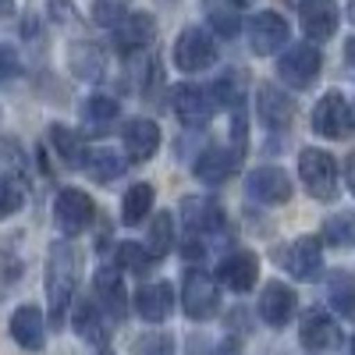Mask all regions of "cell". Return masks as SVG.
Returning a JSON list of instances; mask_svg holds the SVG:
<instances>
[{
	"mask_svg": "<svg viewBox=\"0 0 355 355\" xmlns=\"http://www.w3.org/2000/svg\"><path fill=\"white\" fill-rule=\"evenodd\" d=\"M8 15H15V0H0V21H4Z\"/></svg>",
	"mask_w": 355,
	"mask_h": 355,
	"instance_id": "bcb514c9",
	"label": "cell"
},
{
	"mask_svg": "<svg viewBox=\"0 0 355 355\" xmlns=\"http://www.w3.org/2000/svg\"><path fill=\"white\" fill-rule=\"evenodd\" d=\"M245 192L263 202V206H277V202H288L291 199V178L274 167V164H263V167H252L249 178H245Z\"/></svg>",
	"mask_w": 355,
	"mask_h": 355,
	"instance_id": "7c38bea8",
	"label": "cell"
},
{
	"mask_svg": "<svg viewBox=\"0 0 355 355\" xmlns=\"http://www.w3.org/2000/svg\"><path fill=\"white\" fill-rule=\"evenodd\" d=\"M0 178L28 185V153L21 150L18 139H0Z\"/></svg>",
	"mask_w": 355,
	"mask_h": 355,
	"instance_id": "f1b7e54d",
	"label": "cell"
},
{
	"mask_svg": "<svg viewBox=\"0 0 355 355\" xmlns=\"http://www.w3.org/2000/svg\"><path fill=\"white\" fill-rule=\"evenodd\" d=\"M242 85H245L242 71L231 68V75H224V78H217V82L210 85V96H214V103H220V107H234V110H239V107H242Z\"/></svg>",
	"mask_w": 355,
	"mask_h": 355,
	"instance_id": "d6a6232c",
	"label": "cell"
},
{
	"mask_svg": "<svg viewBox=\"0 0 355 355\" xmlns=\"http://www.w3.org/2000/svg\"><path fill=\"white\" fill-rule=\"evenodd\" d=\"M46 316H43V309L40 306H18L15 313H11V323H8V331H11V338H15V345L18 348H25V352H43L46 348Z\"/></svg>",
	"mask_w": 355,
	"mask_h": 355,
	"instance_id": "4fadbf2b",
	"label": "cell"
},
{
	"mask_svg": "<svg viewBox=\"0 0 355 355\" xmlns=\"http://www.w3.org/2000/svg\"><path fill=\"white\" fill-rule=\"evenodd\" d=\"M256 110H259L263 128H270V132H288V125L295 121V103L281 93L277 85H259Z\"/></svg>",
	"mask_w": 355,
	"mask_h": 355,
	"instance_id": "603a6c76",
	"label": "cell"
},
{
	"mask_svg": "<svg viewBox=\"0 0 355 355\" xmlns=\"http://www.w3.org/2000/svg\"><path fill=\"white\" fill-rule=\"evenodd\" d=\"M323 68V53L313 43H291L288 50H281L277 57V75L281 82H288L291 89H309L316 82Z\"/></svg>",
	"mask_w": 355,
	"mask_h": 355,
	"instance_id": "5b68a950",
	"label": "cell"
},
{
	"mask_svg": "<svg viewBox=\"0 0 355 355\" xmlns=\"http://www.w3.org/2000/svg\"><path fill=\"white\" fill-rule=\"evenodd\" d=\"M153 256L146 252L142 242H121L117 245V270H128V274H146L150 270Z\"/></svg>",
	"mask_w": 355,
	"mask_h": 355,
	"instance_id": "e575fe53",
	"label": "cell"
},
{
	"mask_svg": "<svg viewBox=\"0 0 355 355\" xmlns=\"http://www.w3.org/2000/svg\"><path fill=\"white\" fill-rule=\"evenodd\" d=\"M345 178H348V189L355 196V153H348V160H345Z\"/></svg>",
	"mask_w": 355,
	"mask_h": 355,
	"instance_id": "ee69618b",
	"label": "cell"
},
{
	"mask_svg": "<svg viewBox=\"0 0 355 355\" xmlns=\"http://www.w3.org/2000/svg\"><path fill=\"white\" fill-rule=\"evenodd\" d=\"M182 224L196 234V239H214L217 231H224V210L217 199L206 196H185L182 199Z\"/></svg>",
	"mask_w": 355,
	"mask_h": 355,
	"instance_id": "8fae6325",
	"label": "cell"
},
{
	"mask_svg": "<svg viewBox=\"0 0 355 355\" xmlns=\"http://www.w3.org/2000/svg\"><path fill=\"white\" fill-rule=\"evenodd\" d=\"M327 299H331V306H334L345 320H352V323H355V274H348V270L331 274Z\"/></svg>",
	"mask_w": 355,
	"mask_h": 355,
	"instance_id": "1f68e13d",
	"label": "cell"
},
{
	"mask_svg": "<svg viewBox=\"0 0 355 355\" xmlns=\"http://www.w3.org/2000/svg\"><path fill=\"white\" fill-rule=\"evenodd\" d=\"M245 36H249L252 53L270 57V53H277V50L288 43L291 28H288L284 15H277V11H256V15L249 18V25H245Z\"/></svg>",
	"mask_w": 355,
	"mask_h": 355,
	"instance_id": "9c48e42d",
	"label": "cell"
},
{
	"mask_svg": "<svg viewBox=\"0 0 355 355\" xmlns=\"http://www.w3.org/2000/svg\"><path fill=\"white\" fill-rule=\"evenodd\" d=\"M40 33H43V25H40V15L28 8L25 15H21V40L25 43H36L40 40Z\"/></svg>",
	"mask_w": 355,
	"mask_h": 355,
	"instance_id": "7bdbcfd3",
	"label": "cell"
},
{
	"mask_svg": "<svg viewBox=\"0 0 355 355\" xmlns=\"http://www.w3.org/2000/svg\"><path fill=\"white\" fill-rule=\"evenodd\" d=\"M107 313L100 309V302L93 299V295H82V299L71 306V327H75V334L82 338V341H89V345H107V338H110V327H107Z\"/></svg>",
	"mask_w": 355,
	"mask_h": 355,
	"instance_id": "e0dca14e",
	"label": "cell"
},
{
	"mask_svg": "<svg viewBox=\"0 0 355 355\" xmlns=\"http://www.w3.org/2000/svg\"><path fill=\"white\" fill-rule=\"evenodd\" d=\"M171 57H174L178 71H206L210 64H217V43H214V36L206 33V28L192 25V28H185V33L174 40Z\"/></svg>",
	"mask_w": 355,
	"mask_h": 355,
	"instance_id": "8992f818",
	"label": "cell"
},
{
	"mask_svg": "<svg viewBox=\"0 0 355 355\" xmlns=\"http://www.w3.org/2000/svg\"><path fill=\"white\" fill-rule=\"evenodd\" d=\"M299 178L309 189L313 199L320 202H334L341 185H338V160L327 150H316V146H306L299 153Z\"/></svg>",
	"mask_w": 355,
	"mask_h": 355,
	"instance_id": "7a4b0ae2",
	"label": "cell"
},
{
	"mask_svg": "<svg viewBox=\"0 0 355 355\" xmlns=\"http://www.w3.org/2000/svg\"><path fill=\"white\" fill-rule=\"evenodd\" d=\"M153 199H157V192H153L150 182H135V185L125 192V199H121V220H125L128 227L142 224L146 217H150V210H153Z\"/></svg>",
	"mask_w": 355,
	"mask_h": 355,
	"instance_id": "83f0119b",
	"label": "cell"
},
{
	"mask_svg": "<svg viewBox=\"0 0 355 355\" xmlns=\"http://www.w3.org/2000/svg\"><path fill=\"white\" fill-rule=\"evenodd\" d=\"M323 239L331 245H352L355 249V214H334L323 224Z\"/></svg>",
	"mask_w": 355,
	"mask_h": 355,
	"instance_id": "d590c367",
	"label": "cell"
},
{
	"mask_svg": "<svg viewBox=\"0 0 355 355\" xmlns=\"http://www.w3.org/2000/svg\"><path fill=\"white\" fill-rule=\"evenodd\" d=\"M345 61L355 64V40H348V46H345Z\"/></svg>",
	"mask_w": 355,
	"mask_h": 355,
	"instance_id": "7dc6e473",
	"label": "cell"
},
{
	"mask_svg": "<svg viewBox=\"0 0 355 355\" xmlns=\"http://www.w3.org/2000/svg\"><path fill=\"white\" fill-rule=\"evenodd\" d=\"M121 142H125L128 160L142 164V160H153L157 157L164 135H160V125L150 121V117H132V121L125 125V132H121Z\"/></svg>",
	"mask_w": 355,
	"mask_h": 355,
	"instance_id": "ffe728a7",
	"label": "cell"
},
{
	"mask_svg": "<svg viewBox=\"0 0 355 355\" xmlns=\"http://www.w3.org/2000/svg\"><path fill=\"white\" fill-rule=\"evenodd\" d=\"M132 355H174V341L160 331H146L132 341Z\"/></svg>",
	"mask_w": 355,
	"mask_h": 355,
	"instance_id": "f35d334b",
	"label": "cell"
},
{
	"mask_svg": "<svg viewBox=\"0 0 355 355\" xmlns=\"http://www.w3.org/2000/svg\"><path fill=\"white\" fill-rule=\"evenodd\" d=\"M242 8H227V4H217L210 8V28L217 36L231 40V36H239V28H242V18H239Z\"/></svg>",
	"mask_w": 355,
	"mask_h": 355,
	"instance_id": "8d00e7d4",
	"label": "cell"
},
{
	"mask_svg": "<svg viewBox=\"0 0 355 355\" xmlns=\"http://www.w3.org/2000/svg\"><path fill=\"white\" fill-rule=\"evenodd\" d=\"M242 157L234 150H220V146H210V150H202L192 164V174L199 178L202 185H224L227 178L239 171Z\"/></svg>",
	"mask_w": 355,
	"mask_h": 355,
	"instance_id": "7402d4cb",
	"label": "cell"
},
{
	"mask_svg": "<svg viewBox=\"0 0 355 355\" xmlns=\"http://www.w3.org/2000/svg\"><path fill=\"white\" fill-rule=\"evenodd\" d=\"M142 245H146V252L153 256V263L167 259L171 249H174V217H171V214H157V217L150 220V234H146Z\"/></svg>",
	"mask_w": 355,
	"mask_h": 355,
	"instance_id": "4dcf8cb0",
	"label": "cell"
},
{
	"mask_svg": "<svg viewBox=\"0 0 355 355\" xmlns=\"http://www.w3.org/2000/svg\"><path fill=\"white\" fill-rule=\"evenodd\" d=\"M93 299L100 302V309L107 313V320H125L128 313V291H125V281H121V270L114 266H100L93 274Z\"/></svg>",
	"mask_w": 355,
	"mask_h": 355,
	"instance_id": "5bb4252c",
	"label": "cell"
},
{
	"mask_svg": "<svg viewBox=\"0 0 355 355\" xmlns=\"http://www.w3.org/2000/svg\"><path fill=\"white\" fill-rule=\"evenodd\" d=\"M338 21H341V11L334 0H302L299 4V25L306 40L313 43H323L338 33Z\"/></svg>",
	"mask_w": 355,
	"mask_h": 355,
	"instance_id": "9a60e30c",
	"label": "cell"
},
{
	"mask_svg": "<svg viewBox=\"0 0 355 355\" xmlns=\"http://www.w3.org/2000/svg\"><path fill=\"white\" fill-rule=\"evenodd\" d=\"M313 132L323 135V139H348L355 132L352 107H348V100L338 93V89L323 93L320 103L313 107Z\"/></svg>",
	"mask_w": 355,
	"mask_h": 355,
	"instance_id": "52a82bcc",
	"label": "cell"
},
{
	"mask_svg": "<svg viewBox=\"0 0 355 355\" xmlns=\"http://www.w3.org/2000/svg\"><path fill=\"white\" fill-rule=\"evenodd\" d=\"M299 338L309 352H334L341 345V327L334 323L331 313L323 309H309L302 316V327H299Z\"/></svg>",
	"mask_w": 355,
	"mask_h": 355,
	"instance_id": "44dd1931",
	"label": "cell"
},
{
	"mask_svg": "<svg viewBox=\"0 0 355 355\" xmlns=\"http://www.w3.org/2000/svg\"><path fill=\"white\" fill-rule=\"evenodd\" d=\"M345 8H348V18L355 21V0H345Z\"/></svg>",
	"mask_w": 355,
	"mask_h": 355,
	"instance_id": "c3c4849f",
	"label": "cell"
},
{
	"mask_svg": "<svg viewBox=\"0 0 355 355\" xmlns=\"http://www.w3.org/2000/svg\"><path fill=\"white\" fill-rule=\"evenodd\" d=\"M25 196H28V185H18V182H4L0 178V220L15 217L21 206H25Z\"/></svg>",
	"mask_w": 355,
	"mask_h": 355,
	"instance_id": "74e56055",
	"label": "cell"
},
{
	"mask_svg": "<svg viewBox=\"0 0 355 355\" xmlns=\"http://www.w3.org/2000/svg\"><path fill=\"white\" fill-rule=\"evenodd\" d=\"M171 107H174L178 121L185 128H202L214 117L217 103L210 96V89H202L196 82H182V85H174V93H171Z\"/></svg>",
	"mask_w": 355,
	"mask_h": 355,
	"instance_id": "ba28073f",
	"label": "cell"
},
{
	"mask_svg": "<svg viewBox=\"0 0 355 355\" xmlns=\"http://www.w3.org/2000/svg\"><path fill=\"white\" fill-rule=\"evenodd\" d=\"M214 355H242V352L234 348L231 341H224V345H217V348H214Z\"/></svg>",
	"mask_w": 355,
	"mask_h": 355,
	"instance_id": "f6af8a7d",
	"label": "cell"
},
{
	"mask_svg": "<svg viewBox=\"0 0 355 355\" xmlns=\"http://www.w3.org/2000/svg\"><path fill=\"white\" fill-rule=\"evenodd\" d=\"M281 263H284V270L295 281H320V274H323V245H320V239H316V234H302V239H295L281 252Z\"/></svg>",
	"mask_w": 355,
	"mask_h": 355,
	"instance_id": "30bf717a",
	"label": "cell"
},
{
	"mask_svg": "<svg viewBox=\"0 0 355 355\" xmlns=\"http://www.w3.org/2000/svg\"><path fill=\"white\" fill-rule=\"evenodd\" d=\"M78 252L68 239L53 242L46 252V323L53 331L64 327V320H71V306H75V291H78Z\"/></svg>",
	"mask_w": 355,
	"mask_h": 355,
	"instance_id": "6da1fadb",
	"label": "cell"
},
{
	"mask_svg": "<svg viewBox=\"0 0 355 355\" xmlns=\"http://www.w3.org/2000/svg\"><path fill=\"white\" fill-rule=\"evenodd\" d=\"M93 217H96V206L82 189H61L53 196V224L68 242L78 239V234L93 224Z\"/></svg>",
	"mask_w": 355,
	"mask_h": 355,
	"instance_id": "277c9868",
	"label": "cell"
},
{
	"mask_svg": "<svg viewBox=\"0 0 355 355\" xmlns=\"http://www.w3.org/2000/svg\"><path fill=\"white\" fill-rule=\"evenodd\" d=\"M85 174L93 178L96 185H110L125 174V160L121 153L114 150H89V160H85Z\"/></svg>",
	"mask_w": 355,
	"mask_h": 355,
	"instance_id": "f546056e",
	"label": "cell"
},
{
	"mask_svg": "<svg viewBox=\"0 0 355 355\" xmlns=\"http://www.w3.org/2000/svg\"><path fill=\"white\" fill-rule=\"evenodd\" d=\"M46 15L53 25H68L75 18V0H46Z\"/></svg>",
	"mask_w": 355,
	"mask_h": 355,
	"instance_id": "b9f144b4",
	"label": "cell"
},
{
	"mask_svg": "<svg viewBox=\"0 0 355 355\" xmlns=\"http://www.w3.org/2000/svg\"><path fill=\"white\" fill-rule=\"evenodd\" d=\"M50 146H53V153H57V160H61L68 171H85V160H89V146H85V139L75 132V128H68V125H50Z\"/></svg>",
	"mask_w": 355,
	"mask_h": 355,
	"instance_id": "484cf974",
	"label": "cell"
},
{
	"mask_svg": "<svg viewBox=\"0 0 355 355\" xmlns=\"http://www.w3.org/2000/svg\"><path fill=\"white\" fill-rule=\"evenodd\" d=\"M256 277H259V259H256L252 252H245V249L227 252V256L220 259V266H217V281H220L227 291H234V295H245V291L256 284Z\"/></svg>",
	"mask_w": 355,
	"mask_h": 355,
	"instance_id": "ac0fdd59",
	"label": "cell"
},
{
	"mask_svg": "<svg viewBox=\"0 0 355 355\" xmlns=\"http://www.w3.org/2000/svg\"><path fill=\"white\" fill-rule=\"evenodd\" d=\"M352 355H355V338H352Z\"/></svg>",
	"mask_w": 355,
	"mask_h": 355,
	"instance_id": "681fc988",
	"label": "cell"
},
{
	"mask_svg": "<svg viewBox=\"0 0 355 355\" xmlns=\"http://www.w3.org/2000/svg\"><path fill=\"white\" fill-rule=\"evenodd\" d=\"M153 36H157V21H153V15H146V11H132V15L110 33L114 50L125 53V57L146 50V46L153 43Z\"/></svg>",
	"mask_w": 355,
	"mask_h": 355,
	"instance_id": "d6986e66",
	"label": "cell"
},
{
	"mask_svg": "<svg viewBox=\"0 0 355 355\" xmlns=\"http://www.w3.org/2000/svg\"><path fill=\"white\" fill-rule=\"evenodd\" d=\"M295 306H299V299H295V291L284 284V281H266L263 284V295H259V320L266 323V327H288L291 316H295Z\"/></svg>",
	"mask_w": 355,
	"mask_h": 355,
	"instance_id": "2e32d148",
	"label": "cell"
},
{
	"mask_svg": "<svg viewBox=\"0 0 355 355\" xmlns=\"http://www.w3.org/2000/svg\"><path fill=\"white\" fill-rule=\"evenodd\" d=\"M21 259L15 256V249H8V245H0V299L18 284V277H21Z\"/></svg>",
	"mask_w": 355,
	"mask_h": 355,
	"instance_id": "ab89813d",
	"label": "cell"
},
{
	"mask_svg": "<svg viewBox=\"0 0 355 355\" xmlns=\"http://www.w3.org/2000/svg\"><path fill=\"white\" fill-rule=\"evenodd\" d=\"M21 75V57L11 43H0V85H8L11 78Z\"/></svg>",
	"mask_w": 355,
	"mask_h": 355,
	"instance_id": "60d3db41",
	"label": "cell"
},
{
	"mask_svg": "<svg viewBox=\"0 0 355 355\" xmlns=\"http://www.w3.org/2000/svg\"><path fill=\"white\" fill-rule=\"evenodd\" d=\"M132 15V0H93V21L100 28H114Z\"/></svg>",
	"mask_w": 355,
	"mask_h": 355,
	"instance_id": "836d02e7",
	"label": "cell"
},
{
	"mask_svg": "<svg viewBox=\"0 0 355 355\" xmlns=\"http://www.w3.org/2000/svg\"><path fill=\"white\" fill-rule=\"evenodd\" d=\"M135 313L146 320V323H164L171 313H174V288L167 281H153V284H142L132 299Z\"/></svg>",
	"mask_w": 355,
	"mask_h": 355,
	"instance_id": "cb8c5ba5",
	"label": "cell"
},
{
	"mask_svg": "<svg viewBox=\"0 0 355 355\" xmlns=\"http://www.w3.org/2000/svg\"><path fill=\"white\" fill-rule=\"evenodd\" d=\"M117 114H121V103H117L114 96H107V93H93V96H85V100H82V107H78L82 125H85L89 132H96V135L110 132V125L117 121Z\"/></svg>",
	"mask_w": 355,
	"mask_h": 355,
	"instance_id": "4316f807",
	"label": "cell"
},
{
	"mask_svg": "<svg viewBox=\"0 0 355 355\" xmlns=\"http://www.w3.org/2000/svg\"><path fill=\"white\" fill-rule=\"evenodd\" d=\"M182 309L189 320L202 323L220 313V288H217V277H210L202 266H192L182 281Z\"/></svg>",
	"mask_w": 355,
	"mask_h": 355,
	"instance_id": "3957f363",
	"label": "cell"
},
{
	"mask_svg": "<svg viewBox=\"0 0 355 355\" xmlns=\"http://www.w3.org/2000/svg\"><path fill=\"white\" fill-rule=\"evenodd\" d=\"M68 68H71V75L82 78V82H100V78L107 75V53H103V46L93 43V40H75V43L68 46Z\"/></svg>",
	"mask_w": 355,
	"mask_h": 355,
	"instance_id": "d4e9b609",
	"label": "cell"
}]
</instances>
